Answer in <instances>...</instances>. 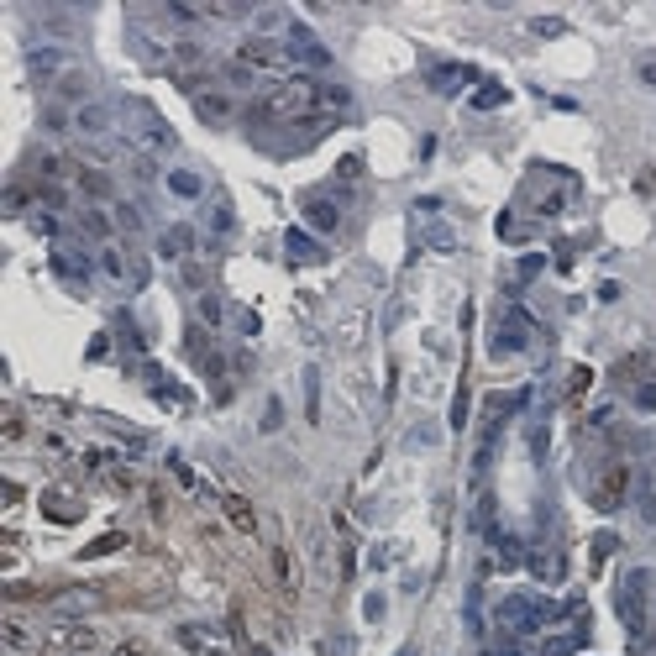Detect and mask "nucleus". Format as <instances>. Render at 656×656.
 Segmentation results:
<instances>
[{
	"instance_id": "1",
	"label": "nucleus",
	"mask_w": 656,
	"mask_h": 656,
	"mask_svg": "<svg viewBox=\"0 0 656 656\" xmlns=\"http://www.w3.org/2000/svg\"><path fill=\"white\" fill-rule=\"evenodd\" d=\"M310 105H320V84H310L305 74H294V79H284L278 89H268L258 111H263V116H305Z\"/></svg>"
},
{
	"instance_id": "2",
	"label": "nucleus",
	"mask_w": 656,
	"mask_h": 656,
	"mask_svg": "<svg viewBox=\"0 0 656 656\" xmlns=\"http://www.w3.org/2000/svg\"><path fill=\"white\" fill-rule=\"evenodd\" d=\"M499 625L504 630H515V635H530V630H541L546 620H552V604H541V598H530V594H510V598H499Z\"/></svg>"
},
{
	"instance_id": "3",
	"label": "nucleus",
	"mask_w": 656,
	"mask_h": 656,
	"mask_svg": "<svg viewBox=\"0 0 656 656\" xmlns=\"http://www.w3.org/2000/svg\"><path fill=\"white\" fill-rule=\"evenodd\" d=\"M625 499H630V462H609L604 473L594 478V510L598 515H614Z\"/></svg>"
},
{
	"instance_id": "4",
	"label": "nucleus",
	"mask_w": 656,
	"mask_h": 656,
	"mask_svg": "<svg viewBox=\"0 0 656 656\" xmlns=\"http://www.w3.org/2000/svg\"><path fill=\"white\" fill-rule=\"evenodd\" d=\"M525 346H530V320L520 315V310H504L499 326H493L488 352H493V357H515V352H525Z\"/></svg>"
},
{
	"instance_id": "5",
	"label": "nucleus",
	"mask_w": 656,
	"mask_h": 656,
	"mask_svg": "<svg viewBox=\"0 0 656 656\" xmlns=\"http://www.w3.org/2000/svg\"><path fill=\"white\" fill-rule=\"evenodd\" d=\"M131 121H137V126H131V142L142 147V158L147 153H168V147H173V131L158 121L153 111H131Z\"/></svg>"
},
{
	"instance_id": "6",
	"label": "nucleus",
	"mask_w": 656,
	"mask_h": 656,
	"mask_svg": "<svg viewBox=\"0 0 656 656\" xmlns=\"http://www.w3.org/2000/svg\"><path fill=\"white\" fill-rule=\"evenodd\" d=\"M236 63L252 74V69H278L284 63V48L273 43V37H247L242 48H236Z\"/></svg>"
},
{
	"instance_id": "7",
	"label": "nucleus",
	"mask_w": 656,
	"mask_h": 656,
	"mask_svg": "<svg viewBox=\"0 0 656 656\" xmlns=\"http://www.w3.org/2000/svg\"><path fill=\"white\" fill-rule=\"evenodd\" d=\"M111 121H116V111H111L105 100H89V105H79V111H74V131H79V137H89V142L105 137V131H111Z\"/></svg>"
},
{
	"instance_id": "8",
	"label": "nucleus",
	"mask_w": 656,
	"mask_h": 656,
	"mask_svg": "<svg viewBox=\"0 0 656 656\" xmlns=\"http://www.w3.org/2000/svg\"><path fill=\"white\" fill-rule=\"evenodd\" d=\"M289 58H300V63H310V69H326L331 63V53L315 43L305 26H289Z\"/></svg>"
},
{
	"instance_id": "9",
	"label": "nucleus",
	"mask_w": 656,
	"mask_h": 656,
	"mask_svg": "<svg viewBox=\"0 0 656 656\" xmlns=\"http://www.w3.org/2000/svg\"><path fill=\"white\" fill-rule=\"evenodd\" d=\"M467 79H473V69H462V63H441V69H431V89H436V95H457Z\"/></svg>"
},
{
	"instance_id": "10",
	"label": "nucleus",
	"mask_w": 656,
	"mask_h": 656,
	"mask_svg": "<svg viewBox=\"0 0 656 656\" xmlns=\"http://www.w3.org/2000/svg\"><path fill=\"white\" fill-rule=\"evenodd\" d=\"M305 221H310L315 231H337V226H341V210L331 205V199H305Z\"/></svg>"
},
{
	"instance_id": "11",
	"label": "nucleus",
	"mask_w": 656,
	"mask_h": 656,
	"mask_svg": "<svg viewBox=\"0 0 656 656\" xmlns=\"http://www.w3.org/2000/svg\"><path fill=\"white\" fill-rule=\"evenodd\" d=\"M190 247H195L190 226H168V231L158 236V252H163V258H190Z\"/></svg>"
},
{
	"instance_id": "12",
	"label": "nucleus",
	"mask_w": 656,
	"mask_h": 656,
	"mask_svg": "<svg viewBox=\"0 0 656 656\" xmlns=\"http://www.w3.org/2000/svg\"><path fill=\"white\" fill-rule=\"evenodd\" d=\"M53 273H63V278H89V258H79V252L58 247V252H53Z\"/></svg>"
},
{
	"instance_id": "13",
	"label": "nucleus",
	"mask_w": 656,
	"mask_h": 656,
	"mask_svg": "<svg viewBox=\"0 0 656 656\" xmlns=\"http://www.w3.org/2000/svg\"><path fill=\"white\" fill-rule=\"evenodd\" d=\"M284 247H289V258H300V263H320V258H326L320 242H315V236H305V231H289Z\"/></svg>"
},
{
	"instance_id": "14",
	"label": "nucleus",
	"mask_w": 656,
	"mask_h": 656,
	"mask_svg": "<svg viewBox=\"0 0 656 656\" xmlns=\"http://www.w3.org/2000/svg\"><path fill=\"white\" fill-rule=\"evenodd\" d=\"M168 190L179 195V199H199V195H205V184H199V173H190V168H173L168 173Z\"/></svg>"
},
{
	"instance_id": "15",
	"label": "nucleus",
	"mask_w": 656,
	"mask_h": 656,
	"mask_svg": "<svg viewBox=\"0 0 656 656\" xmlns=\"http://www.w3.org/2000/svg\"><path fill=\"white\" fill-rule=\"evenodd\" d=\"M100 273L111 278V284H126V278H131V268H126V258H121L116 247H100Z\"/></svg>"
},
{
	"instance_id": "16",
	"label": "nucleus",
	"mask_w": 656,
	"mask_h": 656,
	"mask_svg": "<svg viewBox=\"0 0 656 656\" xmlns=\"http://www.w3.org/2000/svg\"><path fill=\"white\" fill-rule=\"evenodd\" d=\"M221 504H226V515H231V525H236V530H252V525H258V515H252V504H247V499H236V493H226Z\"/></svg>"
},
{
	"instance_id": "17",
	"label": "nucleus",
	"mask_w": 656,
	"mask_h": 656,
	"mask_svg": "<svg viewBox=\"0 0 656 656\" xmlns=\"http://www.w3.org/2000/svg\"><path fill=\"white\" fill-rule=\"evenodd\" d=\"M58 95H63V100L89 105V79H84V74H63V79H58Z\"/></svg>"
},
{
	"instance_id": "18",
	"label": "nucleus",
	"mask_w": 656,
	"mask_h": 656,
	"mask_svg": "<svg viewBox=\"0 0 656 656\" xmlns=\"http://www.w3.org/2000/svg\"><path fill=\"white\" fill-rule=\"evenodd\" d=\"M195 105H199L205 121H226V116H231V100H226V95H199Z\"/></svg>"
},
{
	"instance_id": "19",
	"label": "nucleus",
	"mask_w": 656,
	"mask_h": 656,
	"mask_svg": "<svg viewBox=\"0 0 656 656\" xmlns=\"http://www.w3.org/2000/svg\"><path fill=\"white\" fill-rule=\"evenodd\" d=\"M43 510H48L53 520H79V510H74L69 493H43Z\"/></svg>"
},
{
	"instance_id": "20",
	"label": "nucleus",
	"mask_w": 656,
	"mask_h": 656,
	"mask_svg": "<svg viewBox=\"0 0 656 656\" xmlns=\"http://www.w3.org/2000/svg\"><path fill=\"white\" fill-rule=\"evenodd\" d=\"M504 100H510V89H504V84H483V89L473 95L478 111H493V105H504Z\"/></svg>"
},
{
	"instance_id": "21",
	"label": "nucleus",
	"mask_w": 656,
	"mask_h": 656,
	"mask_svg": "<svg viewBox=\"0 0 656 656\" xmlns=\"http://www.w3.org/2000/svg\"><path fill=\"white\" fill-rule=\"evenodd\" d=\"M79 231L84 236H111V221H105L100 210H84V216H79Z\"/></svg>"
},
{
	"instance_id": "22",
	"label": "nucleus",
	"mask_w": 656,
	"mask_h": 656,
	"mask_svg": "<svg viewBox=\"0 0 656 656\" xmlns=\"http://www.w3.org/2000/svg\"><path fill=\"white\" fill-rule=\"evenodd\" d=\"M199 320H210V326H221V320H226V305L216 300V294H199Z\"/></svg>"
},
{
	"instance_id": "23",
	"label": "nucleus",
	"mask_w": 656,
	"mask_h": 656,
	"mask_svg": "<svg viewBox=\"0 0 656 656\" xmlns=\"http://www.w3.org/2000/svg\"><path fill=\"white\" fill-rule=\"evenodd\" d=\"M578 646H583V630H572V635H557L552 646H546V656H572Z\"/></svg>"
},
{
	"instance_id": "24",
	"label": "nucleus",
	"mask_w": 656,
	"mask_h": 656,
	"mask_svg": "<svg viewBox=\"0 0 656 656\" xmlns=\"http://www.w3.org/2000/svg\"><path fill=\"white\" fill-rule=\"evenodd\" d=\"M640 520H646V525H656V473L646 478V493H640Z\"/></svg>"
},
{
	"instance_id": "25",
	"label": "nucleus",
	"mask_w": 656,
	"mask_h": 656,
	"mask_svg": "<svg viewBox=\"0 0 656 656\" xmlns=\"http://www.w3.org/2000/svg\"><path fill=\"white\" fill-rule=\"evenodd\" d=\"M79 184H84L89 195H111V179H105V173H95V168H84V173H79Z\"/></svg>"
},
{
	"instance_id": "26",
	"label": "nucleus",
	"mask_w": 656,
	"mask_h": 656,
	"mask_svg": "<svg viewBox=\"0 0 656 656\" xmlns=\"http://www.w3.org/2000/svg\"><path fill=\"white\" fill-rule=\"evenodd\" d=\"M58 63H63V58H58L53 48H37V53H32V69H37V74H53Z\"/></svg>"
},
{
	"instance_id": "27",
	"label": "nucleus",
	"mask_w": 656,
	"mask_h": 656,
	"mask_svg": "<svg viewBox=\"0 0 656 656\" xmlns=\"http://www.w3.org/2000/svg\"><path fill=\"white\" fill-rule=\"evenodd\" d=\"M425 242H431V247H441V252H447L452 242H457V236H452V226H431V231H425Z\"/></svg>"
},
{
	"instance_id": "28",
	"label": "nucleus",
	"mask_w": 656,
	"mask_h": 656,
	"mask_svg": "<svg viewBox=\"0 0 656 656\" xmlns=\"http://www.w3.org/2000/svg\"><path fill=\"white\" fill-rule=\"evenodd\" d=\"M116 546H121V535H100L95 546H84V557H105V552H116Z\"/></svg>"
},
{
	"instance_id": "29",
	"label": "nucleus",
	"mask_w": 656,
	"mask_h": 656,
	"mask_svg": "<svg viewBox=\"0 0 656 656\" xmlns=\"http://www.w3.org/2000/svg\"><path fill=\"white\" fill-rule=\"evenodd\" d=\"M116 221H121L126 231H137V226H142V216H137V205H116Z\"/></svg>"
},
{
	"instance_id": "30",
	"label": "nucleus",
	"mask_w": 656,
	"mask_h": 656,
	"mask_svg": "<svg viewBox=\"0 0 656 656\" xmlns=\"http://www.w3.org/2000/svg\"><path fill=\"white\" fill-rule=\"evenodd\" d=\"M210 226H216V231H231V205H216V210H210Z\"/></svg>"
},
{
	"instance_id": "31",
	"label": "nucleus",
	"mask_w": 656,
	"mask_h": 656,
	"mask_svg": "<svg viewBox=\"0 0 656 656\" xmlns=\"http://www.w3.org/2000/svg\"><path fill=\"white\" fill-rule=\"evenodd\" d=\"M320 105H346V89H337V84H320Z\"/></svg>"
},
{
	"instance_id": "32",
	"label": "nucleus",
	"mask_w": 656,
	"mask_h": 656,
	"mask_svg": "<svg viewBox=\"0 0 656 656\" xmlns=\"http://www.w3.org/2000/svg\"><path fill=\"white\" fill-rule=\"evenodd\" d=\"M635 74H640V84H651V89H656V58H640V63H635Z\"/></svg>"
},
{
	"instance_id": "33",
	"label": "nucleus",
	"mask_w": 656,
	"mask_h": 656,
	"mask_svg": "<svg viewBox=\"0 0 656 656\" xmlns=\"http://www.w3.org/2000/svg\"><path fill=\"white\" fill-rule=\"evenodd\" d=\"M530 26H535L541 37H557V32H562V21H557V16H541V21H530Z\"/></svg>"
},
{
	"instance_id": "34",
	"label": "nucleus",
	"mask_w": 656,
	"mask_h": 656,
	"mask_svg": "<svg viewBox=\"0 0 656 656\" xmlns=\"http://www.w3.org/2000/svg\"><path fill=\"white\" fill-rule=\"evenodd\" d=\"M614 552V535H598V541H594V562H604Z\"/></svg>"
},
{
	"instance_id": "35",
	"label": "nucleus",
	"mask_w": 656,
	"mask_h": 656,
	"mask_svg": "<svg viewBox=\"0 0 656 656\" xmlns=\"http://www.w3.org/2000/svg\"><path fill=\"white\" fill-rule=\"evenodd\" d=\"M405 656H410V651H405Z\"/></svg>"
}]
</instances>
